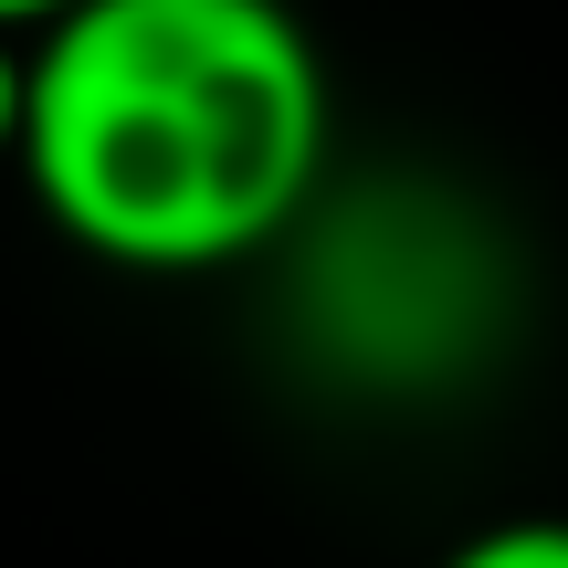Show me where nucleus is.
I'll return each instance as SVG.
<instances>
[{
	"label": "nucleus",
	"instance_id": "3",
	"mask_svg": "<svg viewBox=\"0 0 568 568\" xmlns=\"http://www.w3.org/2000/svg\"><path fill=\"white\" fill-rule=\"evenodd\" d=\"M21 95H32V42L0 32V169H21Z\"/></svg>",
	"mask_w": 568,
	"mask_h": 568
},
{
	"label": "nucleus",
	"instance_id": "4",
	"mask_svg": "<svg viewBox=\"0 0 568 568\" xmlns=\"http://www.w3.org/2000/svg\"><path fill=\"white\" fill-rule=\"evenodd\" d=\"M63 11H84V0H0V32H11V42H32V32H53Z\"/></svg>",
	"mask_w": 568,
	"mask_h": 568
},
{
	"label": "nucleus",
	"instance_id": "1",
	"mask_svg": "<svg viewBox=\"0 0 568 568\" xmlns=\"http://www.w3.org/2000/svg\"><path fill=\"white\" fill-rule=\"evenodd\" d=\"M337 148L295 0H84L32 32V211L116 274H232L305 232Z\"/></svg>",
	"mask_w": 568,
	"mask_h": 568
},
{
	"label": "nucleus",
	"instance_id": "2",
	"mask_svg": "<svg viewBox=\"0 0 568 568\" xmlns=\"http://www.w3.org/2000/svg\"><path fill=\"white\" fill-rule=\"evenodd\" d=\"M443 568H568V516H495Z\"/></svg>",
	"mask_w": 568,
	"mask_h": 568
}]
</instances>
